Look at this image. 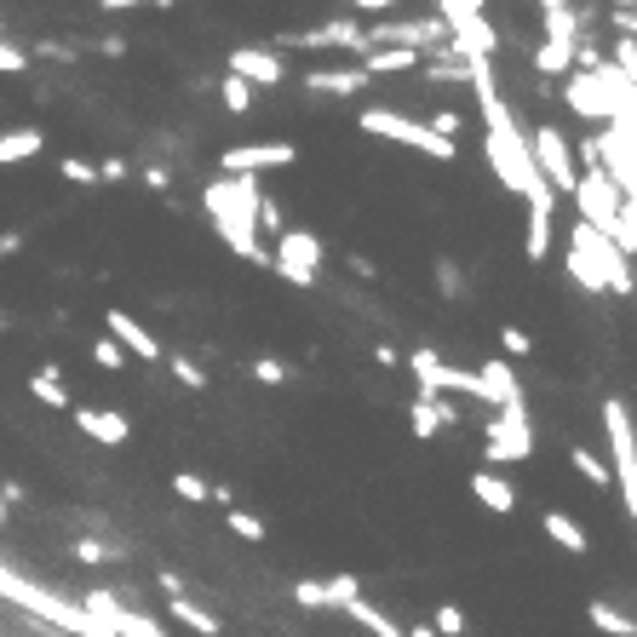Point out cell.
<instances>
[{"label":"cell","instance_id":"1","mask_svg":"<svg viewBox=\"0 0 637 637\" xmlns=\"http://www.w3.org/2000/svg\"><path fill=\"white\" fill-rule=\"evenodd\" d=\"M259 195L264 184L247 179V173H219L201 184V213H208V224L219 230V242L247 259V264H271V247H264L259 236Z\"/></svg>","mask_w":637,"mask_h":637},{"label":"cell","instance_id":"2","mask_svg":"<svg viewBox=\"0 0 637 637\" xmlns=\"http://www.w3.org/2000/svg\"><path fill=\"white\" fill-rule=\"evenodd\" d=\"M563 271L568 282H575L580 293H597V299H626L631 293V253L615 242V236H603V230L592 224H568V247H563Z\"/></svg>","mask_w":637,"mask_h":637},{"label":"cell","instance_id":"3","mask_svg":"<svg viewBox=\"0 0 637 637\" xmlns=\"http://www.w3.org/2000/svg\"><path fill=\"white\" fill-rule=\"evenodd\" d=\"M356 127L367 132V139H380V144H402V150H414V155H431V161H459V144L437 139V132H431L425 121L402 115V110L367 104V110H356Z\"/></svg>","mask_w":637,"mask_h":637},{"label":"cell","instance_id":"4","mask_svg":"<svg viewBox=\"0 0 637 637\" xmlns=\"http://www.w3.org/2000/svg\"><path fill=\"white\" fill-rule=\"evenodd\" d=\"M603 437H609V477L620 488V506L637 523V425H631V408L615 396L603 402Z\"/></svg>","mask_w":637,"mask_h":637},{"label":"cell","instance_id":"5","mask_svg":"<svg viewBox=\"0 0 637 637\" xmlns=\"http://www.w3.org/2000/svg\"><path fill=\"white\" fill-rule=\"evenodd\" d=\"M568 201H575V219L592 224V230H603V236H615L620 219H626V190L603 173L597 161L580 166V179H575V190H568Z\"/></svg>","mask_w":637,"mask_h":637},{"label":"cell","instance_id":"6","mask_svg":"<svg viewBox=\"0 0 637 637\" xmlns=\"http://www.w3.org/2000/svg\"><path fill=\"white\" fill-rule=\"evenodd\" d=\"M528 155H534V173H540V184H546L557 201L575 190V179H580V150L568 144V132H563L557 121L528 127Z\"/></svg>","mask_w":637,"mask_h":637},{"label":"cell","instance_id":"7","mask_svg":"<svg viewBox=\"0 0 637 637\" xmlns=\"http://www.w3.org/2000/svg\"><path fill=\"white\" fill-rule=\"evenodd\" d=\"M322 259H327V247H322L316 230L287 224L282 236H276V247H271V271H276L287 287H316V282H322Z\"/></svg>","mask_w":637,"mask_h":637},{"label":"cell","instance_id":"8","mask_svg":"<svg viewBox=\"0 0 637 637\" xmlns=\"http://www.w3.org/2000/svg\"><path fill=\"white\" fill-rule=\"evenodd\" d=\"M483 459L488 465H523L534 459V414L523 408H494L483 425Z\"/></svg>","mask_w":637,"mask_h":637},{"label":"cell","instance_id":"9","mask_svg":"<svg viewBox=\"0 0 637 637\" xmlns=\"http://www.w3.org/2000/svg\"><path fill=\"white\" fill-rule=\"evenodd\" d=\"M299 161V144L293 139H247V144H230L219 155V173H247V179H264V173H282V166Z\"/></svg>","mask_w":637,"mask_h":637},{"label":"cell","instance_id":"10","mask_svg":"<svg viewBox=\"0 0 637 637\" xmlns=\"http://www.w3.org/2000/svg\"><path fill=\"white\" fill-rule=\"evenodd\" d=\"M402 362H408V374L419 380V391H437V396H472V402H483L477 367H454V362H443L437 351H414V356H402Z\"/></svg>","mask_w":637,"mask_h":637},{"label":"cell","instance_id":"11","mask_svg":"<svg viewBox=\"0 0 637 637\" xmlns=\"http://www.w3.org/2000/svg\"><path fill=\"white\" fill-rule=\"evenodd\" d=\"M282 47H293V52H345V58H362V52H367V23H362V18H327V23H316V29L282 36Z\"/></svg>","mask_w":637,"mask_h":637},{"label":"cell","instance_id":"12","mask_svg":"<svg viewBox=\"0 0 637 637\" xmlns=\"http://www.w3.org/2000/svg\"><path fill=\"white\" fill-rule=\"evenodd\" d=\"M224 63H230V75L247 81L253 92H259V87H287V58H282L276 47H236Z\"/></svg>","mask_w":637,"mask_h":637},{"label":"cell","instance_id":"13","mask_svg":"<svg viewBox=\"0 0 637 637\" xmlns=\"http://www.w3.org/2000/svg\"><path fill=\"white\" fill-rule=\"evenodd\" d=\"M477 385H483V408H523V380H517V362L506 356H488L477 362Z\"/></svg>","mask_w":637,"mask_h":637},{"label":"cell","instance_id":"14","mask_svg":"<svg viewBox=\"0 0 637 637\" xmlns=\"http://www.w3.org/2000/svg\"><path fill=\"white\" fill-rule=\"evenodd\" d=\"M104 333H110V340H115L132 362H161V340H155V333L132 316V311H110V316H104Z\"/></svg>","mask_w":637,"mask_h":637},{"label":"cell","instance_id":"15","mask_svg":"<svg viewBox=\"0 0 637 637\" xmlns=\"http://www.w3.org/2000/svg\"><path fill=\"white\" fill-rule=\"evenodd\" d=\"M443 425H459V408H454V396H437V391H419L408 402V431L419 443H431Z\"/></svg>","mask_w":637,"mask_h":637},{"label":"cell","instance_id":"16","mask_svg":"<svg viewBox=\"0 0 637 637\" xmlns=\"http://www.w3.org/2000/svg\"><path fill=\"white\" fill-rule=\"evenodd\" d=\"M70 419H75V431H81V437L104 443V448L132 443V419H127L121 408H70Z\"/></svg>","mask_w":637,"mask_h":637},{"label":"cell","instance_id":"17","mask_svg":"<svg viewBox=\"0 0 637 637\" xmlns=\"http://www.w3.org/2000/svg\"><path fill=\"white\" fill-rule=\"evenodd\" d=\"M472 499H477L483 512H494V517H517V506H523V494L499 472H488V465H483V472H472Z\"/></svg>","mask_w":637,"mask_h":637},{"label":"cell","instance_id":"18","mask_svg":"<svg viewBox=\"0 0 637 637\" xmlns=\"http://www.w3.org/2000/svg\"><path fill=\"white\" fill-rule=\"evenodd\" d=\"M552 242H557V208H528V219H523V259L546 264Z\"/></svg>","mask_w":637,"mask_h":637},{"label":"cell","instance_id":"19","mask_svg":"<svg viewBox=\"0 0 637 637\" xmlns=\"http://www.w3.org/2000/svg\"><path fill=\"white\" fill-rule=\"evenodd\" d=\"M362 87H367L362 63H351V70H311L305 75V92H316V98H356Z\"/></svg>","mask_w":637,"mask_h":637},{"label":"cell","instance_id":"20","mask_svg":"<svg viewBox=\"0 0 637 637\" xmlns=\"http://www.w3.org/2000/svg\"><path fill=\"white\" fill-rule=\"evenodd\" d=\"M419 52H408V47H367L362 52V70H367V81H380V75H414L419 70Z\"/></svg>","mask_w":637,"mask_h":637},{"label":"cell","instance_id":"21","mask_svg":"<svg viewBox=\"0 0 637 637\" xmlns=\"http://www.w3.org/2000/svg\"><path fill=\"white\" fill-rule=\"evenodd\" d=\"M540 528H546V540H552V546H563L568 557H586V552H592V534H586L575 517H568V512H546V517H540Z\"/></svg>","mask_w":637,"mask_h":637},{"label":"cell","instance_id":"22","mask_svg":"<svg viewBox=\"0 0 637 637\" xmlns=\"http://www.w3.org/2000/svg\"><path fill=\"white\" fill-rule=\"evenodd\" d=\"M41 150H47V132H41V127H12V132H0V166L36 161Z\"/></svg>","mask_w":637,"mask_h":637},{"label":"cell","instance_id":"23","mask_svg":"<svg viewBox=\"0 0 637 637\" xmlns=\"http://www.w3.org/2000/svg\"><path fill=\"white\" fill-rule=\"evenodd\" d=\"M29 396H36L41 408H75L70 385H63V374H58V362H41L36 374H29Z\"/></svg>","mask_w":637,"mask_h":637},{"label":"cell","instance_id":"24","mask_svg":"<svg viewBox=\"0 0 637 637\" xmlns=\"http://www.w3.org/2000/svg\"><path fill=\"white\" fill-rule=\"evenodd\" d=\"M166 609H173V620H184L195 637H224V620L213 609H201L195 597H166Z\"/></svg>","mask_w":637,"mask_h":637},{"label":"cell","instance_id":"25","mask_svg":"<svg viewBox=\"0 0 637 637\" xmlns=\"http://www.w3.org/2000/svg\"><path fill=\"white\" fill-rule=\"evenodd\" d=\"M586 620H592L603 637H637V620H631L626 609H615L609 597H592V603H586Z\"/></svg>","mask_w":637,"mask_h":637},{"label":"cell","instance_id":"26","mask_svg":"<svg viewBox=\"0 0 637 637\" xmlns=\"http://www.w3.org/2000/svg\"><path fill=\"white\" fill-rule=\"evenodd\" d=\"M425 87H472V58H425Z\"/></svg>","mask_w":637,"mask_h":637},{"label":"cell","instance_id":"27","mask_svg":"<svg viewBox=\"0 0 637 637\" xmlns=\"http://www.w3.org/2000/svg\"><path fill=\"white\" fill-rule=\"evenodd\" d=\"M575 52H580V41H540L534 70L540 75H575Z\"/></svg>","mask_w":637,"mask_h":637},{"label":"cell","instance_id":"28","mask_svg":"<svg viewBox=\"0 0 637 637\" xmlns=\"http://www.w3.org/2000/svg\"><path fill=\"white\" fill-rule=\"evenodd\" d=\"M345 615H351V620H356L362 631H374V637H402V626H396V620H391V615L380 609V603H367V597H356Z\"/></svg>","mask_w":637,"mask_h":637},{"label":"cell","instance_id":"29","mask_svg":"<svg viewBox=\"0 0 637 637\" xmlns=\"http://www.w3.org/2000/svg\"><path fill=\"white\" fill-rule=\"evenodd\" d=\"M568 459H575V472H580L592 488H603V494L615 488V477H609V459H603V454H592L586 443H575V448H568Z\"/></svg>","mask_w":637,"mask_h":637},{"label":"cell","instance_id":"30","mask_svg":"<svg viewBox=\"0 0 637 637\" xmlns=\"http://www.w3.org/2000/svg\"><path fill=\"white\" fill-rule=\"evenodd\" d=\"M224 528L236 534V540H247V546H264V540H271L264 517H253V512H242V506H230V512H224Z\"/></svg>","mask_w":637,"mask_h":637},{"label":"cell","instance_id":"31","mask_svg":"<svg viewBox=\"0 0 637 637\" xmlns=\"http://www.w3.org/2000/svg\"><path fill=\"white\" fill-rule=\"evenodd\" d=\"M70 552H75V563H87V568H104V563H121V557H127V546H104V540H92V534H87V540H75Z\"/></svg>","mask_w":637,"mask_h":637},{"label":"cell","instance_id":"32","mask_svg":"<svg viewBox=\"0 0 637 637\" xmlns=\"http://www.w3.org/2000/svg\"><path fill=\"white\" fill-rule=\"evenodd\" d=\"M253 98H259V92H253L247 81H236V75H224V81H219V104H224L230 115H247V110H253Z\"/></svg>","mask_w":637,"mask_h":637},{"label":"cell","instance_id":"33","mask_svg":"<svg viewBox=\"0 0 637 637\" xmlns=\"http://www.w3.org/2000/svg\"><path fill=\"white\" fill-rule=\"evenodd\" d=\"M499 351H506V362H528L534 356V333L517 327V322H506V327H499Z\"/></svg>","mask_w":637,"mask_h":637},{"label":"cell","instance_id":"34","mask_svg":"<svg viewBox=\"0 0 637 637\" xmlns=\"http://www.w3.org/2000/svg\"><path fill=\"white\" fill-rule=\"evenodd\" d=\"M173 494L184 499V506H213V483L195 477V472H179V477H173Z\"/></svg>","mask_w":637,"mask_h":637},{"label":"cell","instance_id":"35","mask_svg":"<svg viewBox=\"0 0 637 637\" xmlns=\"http://www.w3.org/2000/svg\"><path fill=\"white\" fill-rule=\"evenodd\" d=\"M166 367H173V380L190 385V391H208V367H201L195 356H166Z\"/></svg>","mask_w":637,"mask_h":637},{"label":"cell","instance_id":"36","mask_svg":"<svg viewBox=\"0 0 637 637\" xmlns=\"http://www.w3.org/2000/svg\"><path fill=\"white\" fill-rule=\"evenodd\" d=\"M356 597H362V580H356V575H333V580H327V609H351Z\"/></svg>","mask_w":637,"mask_h":637},{"label":"cell","instance_id":"37","mask_svg":"<svg viewBox=\"0 0 637 637\" xmlns=\"http://www.w3.org/2000/svg\"><path fill=\"white\" fill-rule=\"evenodd\" d=\"M92 362L104 367V374H121V367H127L132 356H127V351H121V345L110 340V333H104V340H92Z\"/></svg>","mask_w":637,"mask_h":637},{"label":"cell","instance_id":"38","mask_svg":"<svg viewBox=\"0 0 637 637\" xmlns=\"http://www.w3.org/2000/svg\"><path fill=\"white\" fill-rule=\"evenodd\" d=\"M58 179H70V184L92 190V184H98V166H92V161H81V155H63V161H58Z\"/></svg>","mask_w":637,"mask_h":637},{"label":"cell","instance_id":"39","mask_svg":"<svg viewBox=\"0 0 637 637\" xmlns=\"http://www.w3.org/2000/svg\"><path fill=\"white\" fill-rule=\"evenodd\" d=\"M299 609H327V580H293V592H287Z\"/></svg>","mask_w":637,"mask_h":637},{"label":"cell","instance_id":"40","mask_svg":"<svg viewBox=\"0 0 637 637\" xmlns=\"http://www.w3.org/2000/svg\"><path fill=\"white\" fill-rule=\"evenodd\" d=\"M253 380H259V385H287L293 367H287L282 356H259V362H253Z\"/></svg>","mask_w":637,"mask_h":637},{"label":"cell","instance_id":"41","mask_svg":"<svg viewBox=\"0 0 637 637\" xmlns=\"http://www.w3.org/2000/svg\"><path fill=\"white\" fill-rule=\"evenodd\" d=\"M431 626H437V637H465V609H459V603H443Z\"/></svg>","mask_w":637,"mask_h":637},{"label":"cell","instance_id":"42","mask_svg":"<svg viewBox=\"0 0 637 637\" xmlns=\"http://www.w3.org/2000/svg\"><path fill=\"white\" fill-rule=\"evenodd\" d=\"M425 127H431V132H437V139H448V144H459V127H465V115H459V110H437V115H431Z\"/></svg>","mask_w":637,"mask_h":637},{"label":"cell","instance_id":"43","mask_svg":"<svg viewBox=\"0 0 637 637\" xmlns=\"http://www.w3.org/2000/svg\"><path fill=\"white\" fill-rule=\"evenodd\" d=\"M437 287H443L448 299H465V276H459L454 259H437Z\"/></svg>","mask_w":637,"mask_h":637},{"label":"cell","instance_id":"44","mask_svg":"<svg viewBox=\"0 0 637 637\" xmlns=\"http://www.w3.org/2000/svg\"><path fill=\"white\" fill-rule=\"evenodd\" d=\"M29 70V52L12 47V41H0V75H23Z\"/></svg>","mask_w":637,"mask_h":637},{"label":"cell","instance_id":"45","mask_svg":"<svg viewBox=\"0 0 637 637\" xmlns=\"http://www.w3.org/2000/svg\"><path fill=\"white\" fill-rule=\"evenodd\" d=\"M609 29H615V36H631V41H637V7H609Z\"/></svg>","mask_w":637,"mask_h":637},{"label":"cell","instance_id":"46","mask_svg":"<svg viewBox=\"0 0 637 637\" xmlns=\"http://www.w3.org/2000/svg\"><path fill=\"white\" fill-rule=\"evenodd\" d=\"M356 12H362V18H391V12H402V0H362Z\"/></svg>","mask_w":637,"mask_h":637},{"label":"cell","instance_id":"47","mask_svg":"<svg viewBox=\"0 0 637 637\" xmlns=\"http://www.w3.org/2000/svg\"><path fill=\"white\" fill-rule=\"evenodd\" d=\"M121 179H127V161L121 155H110L104 166H98V184H121Z\"/></svg>","mask_w":637,"mask_h":637},{"label":"cell","instance_id":"48","mask_svg":"<svg viewBox=\"0 0 637 637\" xmlns=\"http://www.w3.org/2000/svg\"><path fill=\"white\" fill-rule=\"evenodd\" d=\"M155 586H161V597H184V580L173 575V568H161V575H155Z\"/></svg>","mask_w":637,"mask_h":637},{"label":"cell","instance_id":"49","mask_svg":"<svg viewBox=\"0 0 637 637\" xmlns=\"http://www.w3.org/2000/svg\"><path fill=\"white\" fill-rule=\"evenodd\" d=\"M150 190H166V184H173V173H166V166H144V173H139Z\"/></svg>","mask_w":637,"mask_h":637},{"label":"cell","instance_id":"50","mask_svg":"<svg viewBox=\"0 0 637 637\" xmlns=\"http://www.w3.org/2000/svg\"><path fill=\"white\" fill-rule=\"evenodd\" d=\"M23 247V236H18V230H0V259H12Z\"/></svg>","mask_w":637,"mask_h":637},{"label":"cell","instance_id":"51","mask_svg":"<svg viewBox=\"0 0 637 637\" xmlns=\"http://www.w3.org/2000/svg\"><path fill=\"white\" fill-rule=\"evenodd\" d=\"M98 52H104V58H121V52H127V36H110V41H98Z\"/></svg>","mask_w":637,"mask_h":637},{"label":"cell","instance_id":"52","mask_svg":"<svg viewBox=\"0 0 637 637\" xmlns=\"http://www.w3.org/2000/svg\"><path fill=\"white\" fill-rule=\"evenodd\" d=\"M104 12H132V7H150V0H98Z\"/></svg>","mask_w":637,"mask_h":637},{"label":"cell","instance_id":"53","mask_svg":"<svg viewBox=\"0 0 637 637\" xmlns=\"http://www.w3.org/2000/svg\"><path fill=\"white\" fill-rule=\"evenodd\" d=\"M374 362H380V367H402V356H396L391 345H374Z\"/></svg>","mask_w":637,"mask_h":637},{"label":"cell","instance_id":"54","mask_svg":"<svg viewBox=\"0 0 637 637\" xmlns=\"http://www.w3.org/2000/svg\"><path fill=\"white\" fill-rule=\"evenodd\" d=\"M402 637H437V626H431V620H414V626H402Z\"/></svg>","mask_w":637,"mask_h":637},{"label":"cell","instance_id":"55","mask_svg":"<svg viewBox=\"0 0 637 637\" xmlns=\"http://www.w3.org/2000/svg\"><path fill=\"white\" fill-rule=\"evenodd\" d=\"M150 7H161V12H173V0H150Z\"/></svg>","mask_w":637,"mask_h":637},{"label":"cell","instance_id":"56","mask_svg":"<svg viewBox=\"0 0 637 637\" xmlns=\"http://www.w3.org/2000/svg\"><path fill=\"white\" fill-rule=\"evenodd\" d=\"M631 293H637V259H631Z\"/></svg>","mask_w":637,"mask_h":637},{"label":"cell","instance_id":"57","mask_svg":"<svg viewBox=\"0 0 637 637\" xmlns=\"http://www.w3.org/2000/svg\"><path fill=\"white\" fill-rule=\"evenodd\" d=\"M7 327H12V322H7V316H0V333H7Z\"/></svg>","mask_w":637,"mask_h":637},{"label":"cell","instance_id":"58","mask_svg":"<svg viewBox=\"0 0 637 637\" xmlns=\"http://www.w3.org/2000/svg\"><path fill=\"white\" fill-rule=\"evenodd\" d=\"M345 7H351V12H356V7H362V0H345Z\"/></svg>","mask_w":637,"mask_h":637},{"label":"cell","instance_id":"59","mask_svg":"<svg viewBox=\"0 0 637 637\" xmlns=\"http://www.w3.org/2000/svg\"><path fill=\"white\" fill-rule=\"evenodd\" d=\"M0 523H7V506H0Z\"/></svg>","mask_w":637,"mask_h":637},{"label":"cell","instance_id":"60","mask_svg":"<svg viewBox=\"0 0 637 637\" xmlns=\"http://www.w3.org/2000/svg\"><path fill=\"white\" fill-rule=\"evenodd\" d=\"M0 637H7V631H0Z\"/></svg>","mask_w":637,"mask_h":637}]
</instances>
